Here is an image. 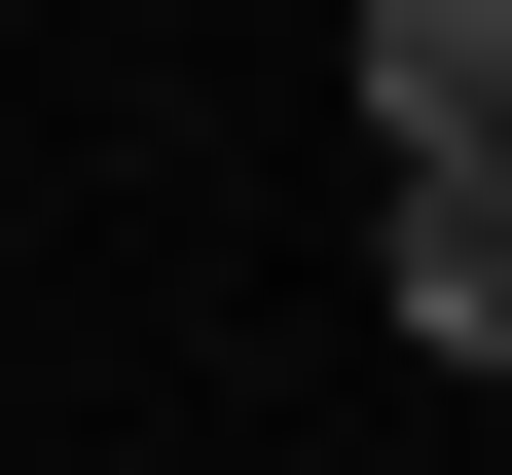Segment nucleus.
I'll return each mask as SVG.
<instances>
[{
    "instance_id": "obj_1",
    "label": "nucleus",
    "mask_w": 512,
    "mask_h": 475,
    "mask_svg": "<svg viewBox=\"0 0 512 475\" xmlns=\"http://www.w3.org/2000/svg\"><path fill=\"white\" fill-rule=\"evenodd\" d=\"M366 329L403 366H512V147H366Z\"/></svg>"
},
{
    "instance_id": "obj_2",
    "label": "nucleus",
    "mask_w": 512,
    "mask_h": 475,
    "mask_svg": "<svg viewBox=\"0 0 512 475\" xmlns=\"http://www.w3.org/2000/svg\"><path fill=\"white\" fill-rule=\"evenodd\" d=\"M330 110H366V147H512V0H366Z\"/></svg>"
}]
</instances>
